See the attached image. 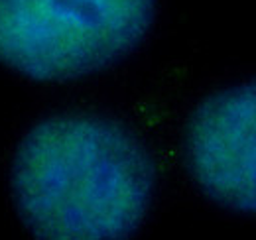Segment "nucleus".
<instances>
[{"mask_svg":"<svg viewBox=\"0 0 256 240\" xmlns=\"http://www.w3.org/2000/svg\"><path fill=\"white\" fill-rule=\"evenodd\" d=\"M154 185L144 144L95 114L42 120L12 164L14 201L36 240H128L146 218Z\"/></svg>","mask_w":256,"mask_h":240,"instance_id":"obj_1","label":"nucleus"},{"mask_svg":"<svg viewBox=\"0 0 256 240\" xmlns=\"http://www.w3.org/2000/svg\"><path fill=\"white\" fill-rule=\"evenodd\" d=\"M156 0H0V61L38 81L77 79L132 52Z\"/></svg>","mask_w":256,"mask_h":240,"instance_id":"obj_2","label":"nucleus"},{"mask_svg":"<svg viewBox=\"0 0 256 240\" xmlns=\"http://www.w3.org/2000/svg\"><path fill=\"white\" fill-rule=\"evenodd\" d=\"M186 160L213 201L256 216V81L217 90L193 110Z\"/></svg>","mask_w":256,"mask_h":240,"instance_id":"obj_3","label":"nucleus"}]
</instances>
